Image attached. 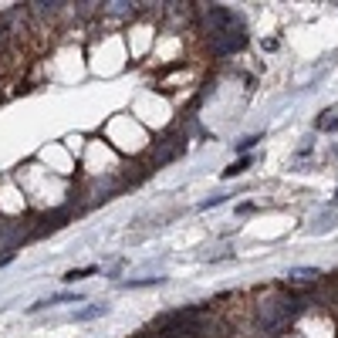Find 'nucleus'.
Listing matches in <instances>:
<instances>
[{"mask_svg": "<svg viewBox=\"0 0 338 338\" xmlns=\"http://www.w3.org/2000/svg\"><path fill=\"white\" fill-rule=\"evenodd\" d=\"M314 129H318V132H335L338 129V105L325 108V112L314 119Z\"/></svg>", "mask_w": 338, "mask_h": 338, "instance_id": "nucleus-1", "label": "nucleus"}, {"mask_svg": "<svg viewBox=\"0 0 338 338\" xmlns=\"http://www.w3.org/2000/svg\"><path fill=\"white\" fill-rule=\"evenodd\" d=\"M95 271H98V267H78V271H68L65 274V281L74 284V281H81V277H88V274H95Z\"/></svg>", "mask_w": 338, "mask_h": 338, "instance_id": "nucleus-2", "label": "nucleus"}, {"mask_svg": "<svg viewBox=\"0 0 338 338\" xmlns=\"http://www.w3.org/2000/svg\"><path fill=\"white\" fill-rule=\"evenodd\" d=\"M247 166H250V159H247V156H243V159H237L234 166H227V169H223V176L230 179V176H237V173H243V169H247Z\"/></svg>", "mask_w": 338, "mask_h": 338, "instance_id": "nucleus-3", "label": "nucleus"}, {"mask_svg": "<svg viewBox=\"0 0 338 338\" xmlns=\"http://www.w3.org/2000/svg\"><path fill=\"white\" fill-rule=\"evenodd\" d=\"M257 142H260V136H250V139H243V142H237V149H240V153H247V149H254Z\"/></svg>", "mask_w": 338, "mask_h": 338, "instance_id": "nucleus-4", "label": "nucleus"}, {"mask_svg": "<svg viewBox=\"0 0 338 338\" xmlns=\"http://www.w3.org/2000/svg\"><path fill=\"white\" fill-rule=\"evenodd\" d=\"M335 200H338V193H335Z\"/></svg>", "mask_w": 338, "mask_h": 338, "instance_id": "nucleus-5", "label": "nucleus"}]
</instances>
